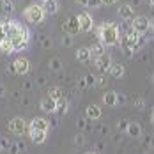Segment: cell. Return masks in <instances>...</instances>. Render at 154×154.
<instances>
[{"mask_svg":"<svg viewBox=\"0 0 154 154\" xmlns=\"http://www.w3.org/2000/svg\"><path fill=\"white\" fill-rule=\"evenodd\" d=\"M97 39L103 46H115L121 41V34H119V27L112 21H105L103 25H99V29L96 30Z\"/></svg>","mask_w":154,"mask_h":154,"instance_id":"1","label":"cell"},{"mask_svg":"<svg viewBox=\"0 0 154 154\" xmlns=\"http://www.w3.org/2000/svg\"><path fill=\"white\" fill-rule=\"evenodd\" d=\"M45 9H43V4H30L29 7H25L23 11V18L29 21V23H41L45 20Z\"/></svg>","mask_w":154,"mask_h":154,"instance_id":"2","label":"cell"},{"mask_svg":"<svg viewBox=\"0 0 154 154\" xmlns=\"http://www.w3.org/2000/svg\"><path fill=\"white\" fill-rule=\"evenodd\" d=\"M131 27L138 34H147L149 29H151V20L145 18V16H135L133 21H131Z\"/></svg>","mask_w":154,"mask_h":154,"instance_id":"3","label":"cell"},{"mask_svg":"<svg viewBox=\"0 0 154 154\" xmlns=\"http://www.w3.org/2000/svg\"><path fill=\"white\" fill-rule=\"evenodd\" d=\"M9 131L11 133H14V135H23L25 131H27V124H25V119H21V117H14V119H11L9 121Z\"/></svg>","mask_w":154,"mask_h":154,"instance_id":"4","label":"cell"},{"mask_svg":"<svg viewBox=\"0 0 154 154\" xmlns=\"http://www.w3.org/2000/svg\"><path fill=\"white\" fill-rule=\"evenodd\" d=\"M78 21H80V32H91L92 30L94 20L87 11H82V13L78 14Z\"/></svg>","mask_w":154,"mask_h":154,"instance_id":"5","label":"cell"},{"mask_svg":"<svg viewBox=\"0 0 154 154\" xmlns=\"http://www.w3.org/2000/svg\"><path fill=\"white\" fill-rule=\"evenodd\" d=\"M112 64H113V60H112V57H110L108 53L101 55V57H97V59L94 60L96 69H97V71H101L103 75H105V73H108V69H110V66H112Z\"/></svg>","mask_w":154,"mask_h":154,"instance_id":"6","label":"cell"},{"mask_svg":"<svg viewBox=\"0 0 154 154\" xmlns=\"http://www.w3.org/2000/svg\"><path fill=\"white\" fill-rule=\"evenodd\" d=\"M64 29H66L67 34H71V35L78 34V32H80V21H78V16H75V14L67 16V20L64 21Z\"/></svg>","mask_w":154,"mask_h":154,"instance_id":"7","label":"cell"},{"mask_svg":"<svg viewBox=\"0 0 154 154\" xmlns=\"http://www.w3.org/2000/svg\"><path fill=\"white\" fill-rule=\"evenodd\" d=\"M13 67H14V73L16 75H27L30 66H29V60L25 57H18L14 62H13Z\"/></svg>","mask_w":154,"mask_h":154,"instance_id":"8","label":"cell"},{"mask_svg":"<svg viewBox=\"0 0 154 154\" xmlns=\"http://www.w3.org/2000/svg\"><path fill=\"white\" fill-rule=\"evenodd\" d=\"M119 18L121 20H124V21H129V20H133L135 18V7H131L129 4H124V5H121L119 7Z\"/></svg>","mask_w":154,"mask_h":154,"instance_id":"9","label":"cell"},{"mask_svg":"<svg viewBox=\"0 0 154 154\" xmlns=\"http://www.w3.org/2000/svg\"><path fill=\"white\" fill-rule=\"evenodd\" d=\"M39 106H41L43 112H46V113H55V112H57V101L48 96V97H43V99H41Z\"/></svg>","mask_w":154,"mask_h":154,"instance_id":"10","label":"cell"},{"mask_svg":"<svg viewBox=\"0 0 154 154\" xmlns=\"http://www.w3.org/2000/svg\"><path fill=\"white\" fill-rule=\"evenodd\" d=\"M48 128H50V124L43 117H34L29 124V129H37V131H48Z\"/></svg>","mask_w":154,"mask_h":154,"instance_id":"11","label":"cell"},{"mask_svg":"<svg viewBox=\"0 0 154 154\" xmlns=\"http://www.w3.org/2000/svg\"><path fill=\"white\" fill-rule=\"evenodd\" d=\"M85 117H87L89 121H97V119L101 117V106H97V105H89V106L85 108Z\"/></svg>","mask_w":154,"mask_h":154,"instance_id":"12","label":"cell"},{"mask_svg":"<svg viewBox=\"0 0 154 154\" xmlns=\"http://www.w3.org/2000/svg\"><path fill=\"white\" fill-rule=\"evenodd\" d=\"M30 140L34 143H45L48 138V131H37V129H29Z\"/></svg>","mask_w":154,"mask_h":154,"instance_id":"13","label":"cell"},{"mask_svg":"<svg viewBox=\"0 0 154 154\" xmlns=\"http://www.w3.org/2000/svg\"><path fill=\"white\" fill-rule=\"evenodd\" d=\"M91 48L87 46H82L76 50V60H80L82 64H87V62H91Z\"/></svg>","mask_w":154,"mask_h":154,"instance_id":"14","label":"cell"},{"mask_svg":"<svg viewBox=\"0 0 154 154\" xmlns=\"http://www.w3.org/2000/svg\"><path fill=\"white\" fill-rule=\"evenodd\" d=\"M124 73H126V69H124L122 64H117V62H113L112 66H110V69H108V75L112 78H122Z\"/></svg>","mask_w":154,"mask_h":154,"instance_id":"15","label":"cell"},{"mask_svg":"<svg viewBox=\"0 0 154 154\" xmlns=\"http://www.w3.org/2000/svg\"><path fill=\"white\" fill-rule=\"evenodd\" d=\"M103 103H105V106H117V103H119V94L113 92V91L105 92V96H103Z\"/></svg>","mask_w":154,"mask_h":154,"instance_id":"16","label":"cell"},{"mask_svg":"<svg viewBox=\"0 0 154 154\" xmlns=\"http://www.w3.org/2000/svg\"><path fill=\"white\" fill-rule=\"evenodd\" d=\"M126 135L133 137V138H138L142 135V126L138 122H128V128H126Z\"/></svg>","mask_w":154,"mask_h":154,"instance_id":"17","label":"cell"},{"mask_svg":"<svg viewBox=\"0 0 154 154\" xmlns=\"http://www.w3.org/2000/svg\"><path fill=\"white\" fill-rule=\"evenodd\" d=\"M43 9L46 14H55L57 9H59V0H46L43 2Z\"/></svg>","mask_w":154,"mask_h":154,"instance_id":"18","label":"cell"},{"mask_svg":"<svg viewBox=\"0 0 154 154\" xmlns=\"http://www.w3.org/2000/svg\"><path fill=\"white\" fill-rule=\"evenodd\" d=\"M69 112V101L66 99V97H62L57 101V112L55 113H59V115H64V113H67Z\"/></svg>","mask_w":154,"mask_h":154,"instance_id":"19","label":"cell"},{"mask_svg":"<svg viewBox=\"0 0 154 154\" xmlns=\"http://www.w3.org/2000/svg\"><path fill=\"white\" fill-rule=\"evenodd\" d=\"M101 55H105V46H103L101 43L92 45V46H91V57H92V60H96V59L101 57Z\"/></svg>","mask_w":154,"mask_h":154,"instance_id":"20","label":"cell"},{"mask_svg":"<svg viewBox=\"0 0 154 154\" xmlns=\"http://www.w3.org/2000/svg\"><path fill=\"white\" fill-rule=\"evenodd\" d=\"M0 50H2L4 53H7V55L13 53V51H14V48H13V41H11L9 37H5L4 41H0Z\"/></svg>","mask_w":154,"mask_h":154,"instance_id":"21","label":"cell"},{"mask_svg":"<svg viewBox=\"0 0 154 154\" xmlns=\"http://www.w3.org/2000/svg\"><path fill=\"white\" fill-rule=\"evenodd\" d=\"M51 99H55V101H59V99H62L64 97V91H62L60 87H51L50 89V94H48Z\"/></svg>","mask_w":154,"mask_h":154,"instance_id":"22","label":"cell"},{"mask_svg":"<svg viewBox=\"0 0 154 154\" xmlns=\"http://www.w3.org/2000/svg\"><path fill=\"white\" fill-rule=\"evenodd\" d=\"M2 11L5 14H11L14 11V2L13 0H2Z\"/></svg>","mask_w":154,"mask_h":154,"instance_id":"23","label":"cell"},{"mask_svg":"<svg viewBox=\"0 0 154 154\" xmlns=\"http://www.w3.org/2000/svg\"><path fill=\"white\" fill-rule=\"evenodd\" d=\"M83 78V82H85V87H92V85H97V76H94V75H85Z\"/></svg>","mask_w":154,"mask_h":154,"instance_id":"24","label":"cell"},{"mask_svg":"<svg viewBox=\"0 0 154 154\" xmlns=\"http://www.w3.org/2000/svg\"><path fill=\"white\" fill-rule=\"evenodd\" d=\"M48 66H50V69H51V71H60V69H62V62L59 60V59H51Z\"/></svg>","mask_w":154,"mask_h":154,"instance_id":"25","label":"cell"},{"mask_svg":"<svg viewBox=\"0 0 154 154\" xmlns=\"http://www.w3.org/2000/svg\"><path fill=\"white\" fill-rule=\"evenodd\" d=\"M62 45H64V46H71V45H73V35H71V34L62 35Z\"/></svg>","mask_w":154,"mask_h":154,"instance_id":"26","label":"cell"},{"mask_svg":"<svg viewBox=\"0 0 154 154\" xmlns=\"http://www.w3.org/2000/svg\"><path fill=\"white\" fill-rule=\"evenodd\" d=\"M39 41H41V45H43V48H50V46H51V41L48 39L46 35H39Z\"/></svg>","mask_w":154,"mask_h":154,"instance_id":"27","label":"cell"},{"mask_svg":"<svg viewBox=\"0 0 154 154\" xmlns=\"http://www.w3.org/2000/svg\"><path fill=\"white\" fill-rule=\"evenodd\" d=\"M20 151H21L20 143H11V147H9V154H20Z\"/></svg>","mask_w":154,"mask_h":154,"instance_id":"28","label":"cell"},{"mask_svg":"<svg viewBox=\"0 0 154 154\" xmlns=\"http://www.w3.org/2000/svg\"><path fill=\"white\" fill-rule=\"evenodd\" d=\"M133 105L138 108V110H143V106H145V103H143V99H142V97H137V99H133Z\"/></svg>","mask_w":154,"mask_h":154,"instance_id":"29","label":"cell"},{"mask_svg":"<svg viewBox=\"0 0 154 154\" xmlns=\"http://www.w3.org/2000/svg\"><path fill=\"white\" fill-rule=\"evenodd\" d=\"M99 5H103V0H89V7H92V9H97Z\"/></svg>","mask_w":154,"mask_h":154,"instance_id":"30","label":"cell"},{"mask_svg":"<svg viewBox=\"0 0 154 154\" xmlns=\"http://www.w3.org/2000/svg\"><path fill=\"white\" fill-rule=\"evenodd\" d=\"M5 37H7V30H5V29L0 25V41H4Z\"/></svg>","mask_w":154,"mask_h":154,"instance_id":"31","label":"cell"},{"mask_svg":"<svg viewBox=\"0 0 154 154\" xmlns=\"http://www.w3.org/2000/svg\"><path fill=\"white\" fill-rule=\"evenodd\" d=\"M0 142H2V145H4V149H7V147H11V142L5 138H0Z\"/></svg>","mask_w":154,"mask_h":154,"instance_id":"32","label":"cell"},{"mask_svg":"<svg viewBox=\"0 0 154 154\" xmlns=\"http://www.w3.org/2000/svg\"><path fill=\"white\" fill-rule=\"evenodd\" d=\"M97 85H106V80H105L103 75H101V76H97Z\"/></svg>","mask_w":154,"mask_h":154,"instance_id":"33","label":"cell"},{"mask_svg":"<svg viewBox=\"0 0 154 154\" xmlns=\"http://www.w3.org/2000/svg\"><path fill=\"white\" fill-rule=\"evenodd\" d=\"M80 5H83V7H89V0H76Z\"/></svg>","mask_w":154,"mask_h":154,"instance_id":"34","label":"cell"},{"mask_svg":"<svg viewBox=\"0 0 154 154\" xmlns=\"http://www.w3.org/2000/svg\"><path fill=\"white\" fill-rule=\"evenodd\" d=\"M149 34H152V37H154V18H151V29H149Z\"/></svg>","mask_w":154,"mask_h":154,"instance_id":"35","label":"cell"},{"mask_svg":"<svg viewBox=\"0 0 154 154\" xmlns=\"http://www.w3.org/2000/svg\"><path fill=\"white\" fill-rule=\"evenodd\" d=\"M75 142H76V143H83V137H82V135H78L76 138H75Z\"/></svg>","mask_w":154,"mask_h":154,"instance_id":"36","label":"cell"},{"mask_svg":"<svg viewBox=\"0 0 154 154\" xmlns=\"http://www.w3.org/2000/svg\"><path fill=\"white\" fill-rule=\"evenodd\" d=\"M115 2H117V0H103L105 5H112V4H115Z\"/></svg>","mask_w":154,"mask_h":154,"instance_id":"37","label":"cell"},{"mask_svg":"<svg viewBox=\"0 0 154 154\" xmlns=\"http://www.w3.org/2000/svg\"><path fill=\"white\" fill-rule=\"evenodd\" d=\"M4 96H5V89L0 85V97H4Z\"/></svg>","mask_w":154,"mask_h":154,"instance_id":"38","label":"cell"},{"mask_svg":"<svg viewBox=\"0 0 154 154\" xmlns=\"http://www.w3.org/2000/svg\"><path fill=\"white\" fill-rule=\"evenodd\" d=\"M147 2H149V5H151V7L154 9V0H147Z\"/></svg>","mask_w":154,"mask_h":154,"instance_id":"39","label":"cell"},{"mask_svg":"<svg viewBox=\"0 0 154 154\" xmlns=\"http://www.w3.org/2000/svg\"><path fill=\"white\" fill-rule=\"evenodd\" d=\"M0 151H4V145H2V142H0Z\"/></svg>","mask_w":154,"mask_h":154,"instance_id":"40","label":"cell"},{"mask_svg":"<svg viewBox=\"0 0 154 154\" xmlns=\"http://www.w3.org/2000/svg\"><path fill=\"white\" fill-rule=\"evenodd\" d=\"M152 119H154V108H152Z\"/></svg>","mask_w":154,"mask_h":154,"instance_id":"41","label":"cell"},{"mask_svg":"<svg viewBox=\"0 0 154 154\" xmlns=\"http://www.w3.org/2000/svg\"><path fill=\"white\" fill-rule=\"evenodd\" d=\"M152 83H154V75H152Z\"/></svg>","mask_w":154,"mask_h":154,"instance_id":"42","label":"cell"},{"mask_svg":"<svg viewBox=\"0 0 154 154\" xmlns=\"http://www.w3.org/2000/svg\"><path fill=\"white\" fill-rule=\"evenodd\" d=\"M41 2H46V0H41Z\"/></svg>","mask_w":154,"mask_h":154,"instance_id":"43","label":"cell"},{"mask_svg":"<svg viewBox=\"0 0 154 154\" xmlns=\"http://www.w3.org/2000/svg\"><path fill=\"white\" fill-rule=\"evenodd\" d=\"M87 154H92V152H87Z\"/></svg>","mask_w":154,"mask_h":154,"instance_id":"44","label":"cell"},{"mask_svg":"<svg viewBox=\"0 0 154 154\" xmlns=\"http://www.w3.org/2000/svg\"><path fill=\"white\" fill-rule=\"evenodd\" d=\"M152 124H154V119H152Z\"/></svg>","mask_w":154,"mask_h":154,"instance_id":"45","label":"cell"},{"mask_svg":"<svg viewBox=\"0 0 154 154\" xmlns=\"http://www.w3.org/2000/svg\"><path fill=\"white\" fill-rule=\"evenodd\" d=\"M0 25H2V23H0Z\"/></svg>","mask_w":154,"mask_h":154,"instance_id":"46","label":"cell"}]
</instances>
